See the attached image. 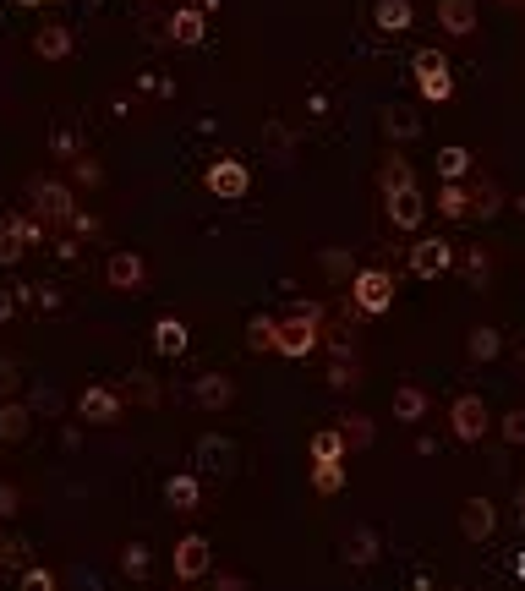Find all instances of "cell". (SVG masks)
<instances>
[{"label":"cell","mask_w":525,"mask_h":591,"mask_svg":"<svg viewBox=\"0 0 525 591\" xmlns=\"http://www.w3.org/2000/svg\"><path fill=\"white\" fill-rule=\"evenodd\" d=\"M318 340H323V307H318V301H301L290 318H279L274 351L285 356V362H307V356L318 351Z\"/></svg>","instance_id":"6da1fadb"},{"label":"cell","mask_w":525,"mask_h":591,"mask_svg":"<svg viewBox=\"0 0 525 591\" xmlns=\"http://www.w3.org/2000/svg\"><path fill=\"white\" fill-rule=\"evenodd\" d=\"M350 301H356V312H367V318H383V312L394 307V274L389 269H356L350 274Z\"/></svg>","instance_id":"7a4b0ae2"},{"label":"cell","mask_w":525,"mask_h":591,"mask_svg":"<svg viewBox=\"0 0 525 591\" xmlns=\"http://www.w3.org/2000/svg\"><path fill=\"white\" fill-rule=\"evenodd\" d=\"M449 433L460 438V444H482V438L493 433V411H487L482 394H454V405H449Z\"/></svg>","instance_id":"3957f363"},{"label":"cell","mask_w":525,"mask_h":591,"mask_svg":"<svg viewBox=\"0 0 525 591\" xmlns=\"http://www.w3.org/2000/svg\"><path fill=\"white\" fill-rule=\"evenodd\" d=\"M411 72H416V88H422L427 104H449L454 99V72L438 50H416L411 55Z\"/></svg>","instance_id":"277c9868"},{"label":"cell","mask_w":525,"mask_h":591,"mask_svg":"<svg viewBox=\"0 0 525 591\" xmlns=\"http://www.w3.org/2000/svg\"><path fill=\"white\" fill-rule=\"evenodd\" d=\"M28 197H33V214L44 219V225H66V219L77 214V203H72V187L66 181H50V176H39L28 187Z\"/></svg>","instance_id":"5b68a950"},{"label":"cell","mask_w":525,"mask_h":591,"mask_svg":"<svg viewBox=\"0 0 525 591\" xmlns=\"http://www.w3.org/2000/svg\"><path fill=\"white\" fill-rule=\"evenodd\" d=\"M203 187L214 192V197H225V203H241V197L252 192V170L241 165V159H214V165L203 170Z\"/></svg>","instance_id":"8992f818"},{"label":"cell","mask_w":525,"mask_h":591,"mask_svg":"<svg viewBox=\"0 0 525 591\" xmlns=\"http://www.w3.org/2000/svg\"><path fill=\"white\" fill-rule=\"evenodd\" d=\"M121 411H126V400L115 394L110 384H88L83 394H77V416H83L88 427H110V422H121Z\"/></svg>","instance_id":"52a82bcc"},{"label":"cell","mask_w":525,"mask_h":591,"mask_svg":"<svg viewBox=\"0 0 525 591\" xmlns=\"http://www.w3.org/2000/svg\"><path fill=\"white\" fill-rule=\"evenodd\" d=\"M454 269V247L443 236H422L411 247V274L416 280H438V274H449Z\"/></svg>","instance_id":"ba28073f"},{"label":"cell","mask_w":525,"mask_h":591,"mask_svg":"<svg viewBox=\"0 0 525 591\" xmlns=\"http://www.w3.org/2000/svg\"><path fill=\"white\" fill-rule=\"evenodd\" d=\"M214 570V548H208V537H181L175 542V581H203V575Z\"/></svg>","instance_id":"9c48e42d"},{"label":"cell","mask_w":525,"mask_h":591,"mask_svg":"<svg viewBox=\"0 0 525 591\" xmlns=\"http://www.w3.org/2000/svg\"><path fill=\"white\" fill-rule=\"evenodd\" d=\"M104 280H110V291H143V285H148L143 252H110V263H104Z\"/></svg>","instance_id":"30bf717a"},{"label":"cell","mask_w":525,"mask_h":591,"mask_svg":"<svg viewBox=\"0 0 525 591\" xmlns=\"http://www.w3.org/2000/svg\"><path fill=\"white\" fill-rule=\"evenodd\" d=\"M383 214H389V225H394V230H422L427 203H422V192H416V187H400V192L383 197Z\"/></svg>","instance_id":"8fae6325"},{"label":"cell","mask_w":525,"mask_h":591,"mask_svg":"<svg viewBox=\"0 0 525 591\" xmlns=\"http://www.w3.org/2000/svg\"><path fill=\"white\" fill-rule=\"evenodd\" d=\"M498 531V509L487 504V498H465L460 504V537L465 542H487Z\"/></svg>","instance_id":"7c38bea8"},{"label":"cell","mask_w":525,"mask_h":591,"mask_svg":"<svg viewBox=\"0 0 525 591\" xmlns=\"http://www.w3.org/2000/svg\"><path fill=\"white\" fill-rule=\"evenodd\" d=\"M438 33L471 39L476 33V0H438Z\"/></svg>","instance_id":"4fadbf2b"},{"label":"cell","mask_w":525,"mask_h":591,"mask_svg":"<svg viewBox=\"0 0 525 591\" xmlns=\"http://www.w3.org/2000/svg\"><path fill=\"white\" fill-rule=\"evenodd\" d=\"M72 28H66V22H44L39 33H33V55H39V61H66V55H72Z\"/></svg>","instance_id":"5bb4252c"},{"label":"cell","mask_w":525,"mask_h":591,"mask_svg":"<svg viewBox=\"0 0 525 591\" xmlns=\"http://www.w3.org/2000/svg\"><path fill=\"white\" fill-rule=\"evenodd\" d=\"M170 39L175 44H186V50H192V44H203L208 39V17L197 6H175V17H170Z\"/></svg>","instance_id":"9a60e30c"},{"label":"cell","mask_w":525,"mask_h":591,"mask_svg":"<svg viewBox=\"0 0 525 591\" xmlns=\"http://www.w3.org/2000/svg\"><path fill=\"white\" fill-rule=\"evenodd\" d=\"M192 400L203 405V411H225V405L236 400V384H230L225 373H203V378H197V389H192Z\"/></svg>","instance_id":"2e32d148"},{"label":"cell","mask_w":525,"mask_h":591,"mask_svg":"<svg viewBox=\"0 0 525 591\" xmlns=\"http://www.w3.org/2000/svg\"><path fill=\"white\" fill-rule=\"evenodd\" d=\"M186 323L181 318H159L154 323V356H165V362H175V356H186Z\"/></svg>","instance_id":"e0dca14e"},{"label":"cell","mask_w":525,"mask_h":591,"mask_svg":"<svg viewBox=\"0 0 525 591\" xmlns=\"http://www.w3.org/2000/svg\"><path fill=\"white\" fill-rule=\"evenodd\" d=\"M427 405H433V400H427V389H422V384H400V389H394V416H400L405 427L422 422Z\"/></svg>","instance_id":"ac0fdd59"},{"label":"cell","mask_w":525,"mask_h":591,"mask_svg":"<svg viewBox=\"0 0 525 591\" xmlns=\"http://www.w3.org/2000/svg\"><path fill=\"white\" fill-rule=\"evenodd\" d=\"M312 493L318 498H334V493H345V460H312Z\"/></svg>","instance_id":"d6986e66"},{"label":"cell","mask_w":525,"mask_h":591,"mask_svg":"<svg viewBox=\"0 0 525 591\" xmlns=\"http://www.w3.org/2000/svg\"><path fill=\"white\" fill-rule=\"evenodd\" d=\"M28 422H33V405L0 400V438H6V444H22V438H28Z\"/></svg>","instance_id":"ffe728a7"},{"label":"cell","mask_w":525,"mask_h":591,"mask_svg":"<svg viewBox=\"0 0 525 591\" xmlns=\"http://www.w3.org/2000/svg\"><path fill=\"white\" fill-rule=\"evenodd\" d=\"M165 498H170V509H197V498H203L197 471H175V477L165 482Z\"/></svg>","instance_id":"44dd1931"},{"label":"cell","mask_w":525,"mask_h":591,"mask_svg":"<svg viewBox=\"0 0 525 591\" xmlns=\"http://www.w3.org/2000/svg\"><path fill=\"white\" fill-rule=\"evenodd\" d=\"M498 351H504V334L487 329V323L465 334V356H471V362H498Z\"/></svg>","instance_id":"7402d4cb"},{"label":"cell","mask_w":525,"mask_h":591,"mask_svg":"<svg viewBox=\"0 0 525 591\" xmlns=\"http://www.w3.org/2000/svg\"><path fill=\"white\" fill-rule=\"evenodd\" d=\"M372 22H378V33H405L411 28V0H378Z\"/></svg>","instance_id":"603a6c76"},{"label":"cell","mask_w":525,"mask_h":591,"mask_svg":"<svg viewBox=\"0 0 525 591\" xmlns=\"http://www.w3.org/2000/svg\"><path fill=\"white\" fill-rule=\"evenodd\" d=\"M400 187H416V170L405 165V154H389V159H383V170H378V192L389 197V192H400Z\"/></svg>","instance_id":"cb8c5ba5"},{"label":"cell","mask_w":525,"mask_h":591,"mask_svg":"<svg viewBox=\"0 0 525 591\" xmlns=\"http://www.w3.org/2000/svg\"><path fill=\"white\" fill-rule=\"evenodd\" d=\"M438 214H443V219H471V187H460V181H443V187H438Z\"/></svg>","instance_id":"d4e9b609"},{"label":"cell","mask_w":525,"mask_h":591,"mask_svg":"<svg viewBox=\"0 0 525 591\" xmlns=\"http://www.w3.org/2000/svg\"><path fill=\"white\" fill-rule=\"evenodd\" d=\"M471 165H476L471 148H460V143L438 148V176H443V181H465V176H471Z\"/></svg>","instance_id":"484cf974"},{"label":"cell","mask_w":525,"mask_h":591,"mask_svg":"<svg viewBox=\"0 0 525 591\" xmlns=\"http://www.w3.org/2000/svg\"><path fill=\"white\" fill-rule=\"evenodd\" d=\"M345 559L350 564H372V559H378V531H372V526L350 531V537H345Z\"/></svg>","instance_id":"4316f807"},{"label":"cell","mask_w":525,"mask_h":591,"mask_svg":"<svg viewBox=\"0 0 525 591\" xmlns=\"http://www.w3.org/2000/svg\"><path fill=\"white\" fill-rule=\"evenodd\" d=\"M230 460H236V449H230L225 438L208 433L203 444H197V471H219V466H230Z\"/></svg>","instance_id":"83f0119b"},{"label":"cell","mask_w":525,"mask_h":591,"mask_svg":"<svg viewBox=\"0 0 525 591\" xmlns=\"http://www.w3.org/2000/svg\"><path fill=\"white\" fill-rule=\"evenodd\" d=\"M274 340H279V318H268V312H258V318L247 323V351H274Z\"/></svg>","instance_id":"f1b7e54d"},{"label":"cell","mask_w":525,"mask_h":591,"mask_svg":"<svg viewBox=\"0 0 525 591\" xmlns=\"http://www.w3.org/2000/svg\"><path fill=\"white\" fill-rule=\"evenodd\" d=\"M307 455H312V460H345V433H340V427H323V433H312Z\"/></svg>","instance_id":"f546056e"},{"label":"cell","mask_w":525,"mask_h":591,"mask_svg":"<svg viewBox=\"0 0 525 591\" xmlns=\"http://www.w3.org/2000/svg\"><path fill=\"white\" fill-rule=\"evenodd\" d=\"M498 203H504V192H498V181H493V176H482V181L471 187V214L493 219V214H498Z\"/></svg>","instance_id":"4dcf8cb0"},{"label":"cell","mask_w":525,"mask_h":591,"mask_svg":"<svg viewBox=\"0 0 525 591\" xmlns=\"http://www.w3.org/2000/svg\"><path fill=\"white\" fill-rule=\"evenodd\" d=\"M383 132H389V143H411V137L422 132V121H416L411 110H383Z\"/></svg>","instance_id":"1f68e13d"},{"label":"cell","mask_w":525,"mask_h":591,"mask_svg":"<svg viewBox=\"0 0 525 591\" xmlns=\"http://www.w3.org/2000/svg\"><path fill=\"white\" fill-rule=\"evenodd\" d=\"M340 433H345V449H367L372 438H378V433H372V416H361V411H350V416H345Z\"/></svg>","instance_id":"d6a6232c"},{"label":"cell","mask_w":525,"mask_h":591,"mask_svg":"<svg viewBox=\"0 0 525 591\" xmlns=\"http://www.w3.org/2000/svg\"><path fill=\"white\" fill-rule=\"evenodd\" d=\"M6 225L22 236V247H39L44 241V219L39 214H6Z\"/></svg>","instance_id":"836d02e7"},{"label":"cell","mask_w":525,"mask_h":591,"mask_svg":"<svg viewBox=\"0 0 525 591\" xmlns=\"http://www.w3.org/2000/svg\"><path fill=\"white\" fill-rule=\"evenodd\" d=\"M22 252H28V247H22V236L6 225V219H0V269H17Z\"/></svg>","instance_id":"e575fe53"},{"label":"cell","mask_w":525,"mask_h":591,"mask_svg":"<svg viewBox=\"0 0 525 591\" xmlns=\"http://www.w3.org/2000/svg\"><path fill=\"white\" fill-rule=\"evenodd\" d=\"M121 570L132 575V581H143V575H148V548H143V542H126V548H121Z\"/></svg>","instance_id":"d590c367"},{"label":"cell","mask_w":525,"mask_h":591,"mask_svg":"<svg viewBox=\"0 0 525 591\" xmlns=\"http://www.w3.org/2000/svg\"><path fill=\"white\" fill-rule=\"evenodd\" d=\"M356 378H361V367L350 362V356H334V367H329V389H356Z\"/></svg>","instance_id":"8d00e7d4"},{"label":"cell","mask_w":525,"mask_h":591,"mask_svg":"<svg viewBox=\"0 0 525 591\" xmlns=\"http://www.w3.org/2000/svg\"><path fill=\"white\" fill-rule=\"evenodd\" d=\"M17 591H61V581H55V570L33 564V570H22V586Z\"/></svg>","instance_id":"74e56055"},{"label":"cell","mask_w":525,"mask_h":591,"mask_svg":"<svg viewBox=\"0 0 525 591\" xmlns=\"http://www.w3.org/2000/svg\"><path fill=\"white\" fill-rule=\"evenodd\" d=\"M323 269H329V280H350V258H345V247H323Z\"/></svg>","instance_id":"f35d334b"},{"label":"cell","mask_w":525,"mask_h":591,"mask_svg":"<svg viewBox=\"0 0 525 591\" xmlns=\"http://www.w3.org/2000/svg\"><path fill=\"white\" fill-rule=\"evenodd\" d=\"M17 389H22V367L11 356H0V400H11Z\"/></svg>","instance_id":"ab89813d"},{"label":"cell","mask_w":525,"mask_h":591,"mask_svg":"<svg viewBox=\"0 0 525 591\" xmlns=\"http://www.w3.org/2000/svg\"><path fill=\"white\" fill-rule=\"evenodd\" d=\"M72 181H83V187H99V181H104V170H99V165H93V159L83 154V159L72 165Z\"/></svg>","instance_id":"60d3db41"},{"label":"cell","mask_w":525,"mask_h":591,"mask_svg":"<svg viewBox=\"0 0 525 591\" xmlns=\"http://www.w3.org/2000/svg\"><path fill=\"white\" fill-rule=\"evenodd\" d=\"M498 427H504V444H525V411H509Z\"/></svg>","instance_id":"b9f144b4"},{"label":"cell","mask_w":525,"mask_h":591,"mask_svg":"<svg viewBox=\"0 0 525 591\" xmlns=\"http://www.w3.org/2000/svg\"><path fill=\"white\" fill-rule=\"evenodd\" d=\"M465 274H471V280L482 285L487 274H493V263H487V252H471V258H465Z\"/></svg>","instance_id":"7bdbcfd3"},{"label":"cell","mask_w":525,"mask_h":591,"mask_svg":"<svg viewBox=\"0 0 525 591\" xmlns=\"http://www.w3.org/2000/svg\"><path fill=\"white\" fill-rule=\"evenodd\" d=\"M132 384H137V400H143V405H154V400H159V389H154V378H148V373H137Z\"/></svg>","instance_id":"ee69618b"},{"label":"cell","mask_w":525,"mask_h":591,"mask_svg":"<svg viewBox=\"0 0 525 591\" xmlns=\"http://www.w3.org/2000/svg\"><path fill=\"white\" fill-rule=\"evenodd\" d=\"M55 154H77V132H72V126H61V132H55Z\"/></svg>","instance_id":"f6af8a7d"},{"label":"cell","mask_w":525,"mask_h":591,"mask_svg":"<svg viewBox=\"0 0 525 591\" xmlns=\"http://www.w3.org/2000/svg\"><path fill=\"white\" fill-rule=\"evenodd\" d=\"M66 225H72L77 236H93V230H99V219H93V214H72V219H66Z\"/></svg>","instance_id":"bcb514c9"},{"label":"cell","mask_w":525,"mask_h":591,"mask_svg":"<svg viewBox=\"0 0 525 591\" xmlns=\"http://www.w3.org/2000/svg\"><path fill=\"white\" fill-rule=\"evenodd\" d=\"M11 509H17V488H11V482H6V488H0V520H6Z\"/></svg>","instance_id":"7dc6e473"},{"label":"cell","mask_w":525,"mask_h":591,"mask_svg":"<svg viewBox=\"0 0 525 591\" xmlns=\"http://www.w3.org/2000/svg\"><path fill=\"white\" fill-rule=\"evenodd\" d=\"M214 591H247V581H241V575H219Z\"/></svg>","instance_id":"c3c4849f"},{"label":"cell","mask_w":525,"mask_h":591,"mask_svg":"<svg viewBox=\"0 0 525 591\" xmlns=\"http://www.w3.org/2000/svg\"><path fill=\"white\" fill-rule=\"evenodd\" d=\"M11 312H17V296H11V291H0V323H6Z\"/></svg>","instance_id":"681fc988"},{"label":"cell","mask_w":525,"mask_h":591,"mask_svg":"<svg viewBox=\"0 0 525 591\" xmlns=\"http://www.w3.org/2000/svg\"><path fill=\"white\" fill-rule=\"evenodd\" d=\"M515 575H520V581H525V548L515 553Z\"/></svg>","instance_id":"f907efd6"},{"label":"cell","mask_w":525,"mask_h":591,"mask_svg":"<svg viewBox=\"0 0 525 591\" xmlns=\"http://www.w3.org/2000/svg\"><path fill=\"white\" fill-rule=\"evenodd\" d=\"M515 504H520V515H525V482H520V488H515Z\"/></svg>","instance_id":"816d5d0a"},{"label":"cell","mask_w":525,"mask_h":591,"mask_svg":"<svg viewBox=\"0 0 525 591\" xmlns=\"http://www.w3.org/2000/svg\"><path fill=\"white\" fill-rule=\"evenodd\" d=\"M17 6H22V11H33V6H44V0H17Z\"/></svg>","instance_id":"f5cc1de1"},{"label":"cell","mask_w":525,"mask_h":591,"mask_svg":"<svg viewBox=\"0 0 525 591\" xmlns=\"http://www.w3.org/2000/svg\"><path fill=\"white\" fill-rule=\"evenodd\" d=\"M504 6H525V0H504Z\"/></svg>","instance_id":"db71d44e"},{"label":"cell","mask_w":525,"mask_h":591,"mask_svg":"<svg viewBox=\"0 0 525 591\" xmlns=\"http://www.w3.org/2000/svg\"><path fill=\"white\" fill-rule=\"evenodd\" d=\"M520 214H525V197H520Z\"/></svg>","instance_id":"11a10c76"}]
</instances>
